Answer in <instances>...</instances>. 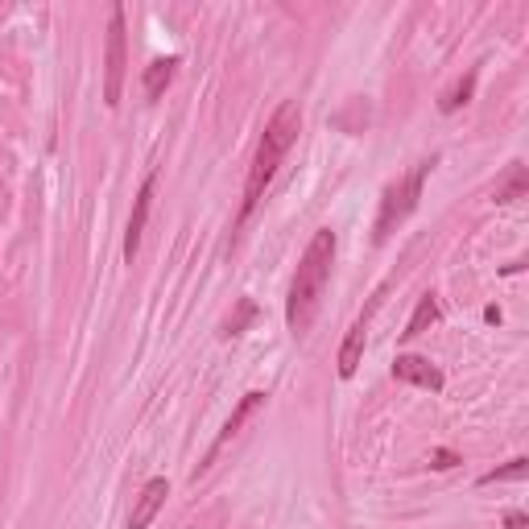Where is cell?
I'll return each mask as SVG.
<instances>
[{
	"instance_id": "5bb4252c",
	"label": "cell",
	"mask_w": 529,
	"mask_h": 529,
	"mask_svg": "<svg viewBox=\"0 0 529 529\" xmlns=\"http://www.w3.org/2000/svg\"><path fill=\"white\" fill-rule=\"evenodd\" d=\"M476 75H480V71L472 67L468 75H463V79H459V83H455V87L447 91V96H443V104H439V108H443V112H459L463 104H472V91H476Z\"/></svg>"
},
{
	"instance_id": "4fadbf2b",
	"label": "cell",
	"mask_w": 529,
	"mask_h": 529,
	"mask_svg": "<svg viewBox=\"0 0 529 529\" xmlns=\"http://www.w3.org/2000/svg\"><path fill=\"white\" fill-rule=\"evenodd\" d=\"M257 323V302L253 298H236V310L224 319V327H220V339H236V335H244L248 327Z\"/></svg>"
},
{
	"instance_id": "52a82bcc",
	"label": "cell",
	"mask_w": 529,
	"mask_h": 529,
	"mask_svg": "<svg viewBox=\"0 0 529 529\" xmlns=\"http://www.w3.org/2000/svg\"><path fill=\"white\" fill-rule=\"evenodd\" d=\"M153 191H158V170H149L141 191H137V203H133V215H129V228H124V261H137V248H141V236H145V224H149V207H153Z\"/></svg>"
},
{
	"instance_id": "6da1fadb",
	"label": "cell",
	"mask_w": 529,
	"mask_h": 529,
	"mask_svg": "<svg viewBox=\"0 0 529 529\" xmlns=\"http://www.w3.org/2000/svg\"><path fill=\"white\" fill-rule=\"evenodd\" d=\"M331 269H335V232L319 228L310 236L306 253L290 277V294H286V323H290L294 339H306L310 327H315L327 282H331Z\"/></svg>"
},
{
	"instance_id": "30bf717a",
	"label": "cell",
	"mask_w": 529,
	"mask_h": 529,
	"mask_svg": "<svg viewBox=\"0 0 529 529\" xmlns=\"http://www.w3.org/2000/svg\"><path fill=\"white\" fill-rule=\"evenodd\" d=\"M174 75H178V54H170V58H153L149 67H145V100L153 104V100H162L166 96V87L174 83Z\"/></svg>"
},
{
	"instance_id": "8fae6325",
	"label": "cell",
	"mask_w": 529,
	"mask_h": 529,
	"mask_svg": "<svg viewBox=\"0 0 529 529\" xmlns=\"http://www.w3.org/2000/svg\"><path fill=\"white\" fill-rule=\"evenodd\" d=\"M439 319H443L439 294H422L418 306H414V315H410V323H406V331H401V339H418V335H426Z\"/></svg>"
},
{
	"instance_id": "3957f363",
	"label": "cell",
	"mask_w": 529,
	"mask_h": 529,
	"mask_svg": "<svg viewBox=\"0 0 529 529\" xmlns=\"http://www.w3.org/2000/svg\"><path fill=\"white\" fill-rule=\"evenodd\" d=\"M434 166H439V158H422V162H414L406 174H401L397 182L385 186L377 224H372V240H377V244H385V240L414 215V207H418V199H422V186H426V178H430Z\"/></svg>"
},
{
	"instance_id": "8992f818",
	"label": "cell",
	"mask_w": 529,
	"mask_h": 529,
	"mask_svg": "<svg viewBox=\"0 0 529 529\" xmlns=\"http://www.w3.org/2000/svg\"><path fill=\"white\" fill-rule=\"evenodd\" d=\"M265 401H269V393H261V389H253V393H244V397L236 401V410H232V418L224 422V430H220V434H215V443L207 447V455H203V463H199V472H195V476H203V472L211 468V463H215V455H220V451H224V447H228V443L236 439V434H240V426H244L248 418H253V414H257V410L265 406Z\"/></svg>"
},
{
	"instance_id": "7c38bea8",
	"label": "cell",
	"mask_w": 529,
	"mask_h": 529,
	"mask_svg": "<svg viewBox=\"0 0 529 529\" xmlns=\"http://www.w3.org/2000/svg\"><path fill=\"white\" fill-rule=\"evenodd\" d=\"M525 191H529V170H525L521 162H513L509 174H505L501 182H496L492 199H496V203H517V199H525Z\"/></svg>"
},
{
	"instance_id": "277c9868",
	"label": "cell",
	"mask_w": 529,
	"mask_h": 529,
	"mask_svg": "<svg viewBox=\"0 0 529 529\" xmlns=\"http://www.w3.org/2000/svg\"><path fill=\"white\" fill-rule=\"evenodd\" d=\"M124 67H129V42H124V9L116 5L108 17V50H104V104L120 108Z\"/></svg>"
},
{
	"instance_id": "ba28073f",
	"label": "cell",
	"mask_w": 529,
	"mask_h": 529,
	"mask_svg": "<svg viewBox=\"0 0 529 529\" xmlns=\"http://www.w3.org/2000/svg\"><path fill=\"white\" fill-rule=\"evenodd\" d=\"M393 377L406 381V385H418L426 393H443V372L439 364H430L426 356H410V352H397L393 360Z\"/></svg>"
},
{
	"instance_id": "2e32d148",
	"label": "cell",
	"mask_w": 529,
	"mask_h": 529,
	"mask_svg": "<svg viewBox=\"0 0 529 529\" xmlns=\"http://www.w3.org/2000/svg\"><path fill=\"white\" fill-rule=\"evenodd\" d=\"M455 463H459V455H455V451H447V447L430 455V468H434V472H447V468H455Z\"/></svg>"
},
{
	"instance_id": "5b68a950",
	"label": "cell",
	"mask_w": 529,
	"mask_h": 529,
	"mask_svg": "<svg viewBox=\"0 0 529 529\" xmlns=\"http://www.w3.org/2000/svg\"><path fill=\"white\" fill-rule=\"evenodd\" d=\"M381 302H385V286L372 294V302L364 306V315L348 327V335H344V344H339V377L344 381H352L356 377V368H360V360H364V339H368V323H372V315L381 310Z\"/></svg>"
},
{
	"instance_id": "7a4b0ae2",
	"label": "cell",
	"mask_w": 529,
	"mask_h": 529,
	"mask_svg": "<svg viewBox=\"0 0 529 529\" xmlns=\"http://www.w3.org/2000/svg\"><path fill=\"white\" fill-rule=\"evenodd\" d=\"M302 133V108L298 100H282L277 104V112L269 116L265 124V133H261V145H257V158L253 166H248V178H244V203H240V215H236V224H244L248 215H253L269 191V182L277 174V166H282V158L290 153V145L298 141Z\"/></svg>"
},
{
	"instance_id": "e0dca14e",
	"label": "cell",
	"mask_w": 529,
	"mask_h": 529,
	"mask_svg": "<svg viewBox=\"0 0 529 529\" xmlns=\"http://www.w3.org/2000/svg\"><path fill=\"white\" fill-rule=\"evenodd\" d=\"M505 525H509V529H525V513H509Z\"/></svg>"
},
{
	"instance_id": "9a60e30c",
	"label": "cell",
	"mask_w": 529,
	"mask_h": 529,
	"mask_svg": "<svg viewBox=\"0 0 529 529\" xmlns=\"http://www.w3.org/2000/svg\"><path fill=\"white\" fill-rule=\"evenodd\" d=\"M529 476V459H513L509 468H496V472H484L480 484H501V480H525Z\"/></svg>"
},
{
	"instance_id": "9c48e42d",
	"label": "cell",
	"mask_w": 529,
	"mask_h": 529,
	"mask_svg": "<svg viewBox=\"0 0 529 529\" xmlns=\"http://www.w3.org/2000/svg\"><path fill=\"white\" fill-rule=\"evenodd\" d=\"M166 496H170V480H166V476H153V480H149V484L141 488V496L133 501V513H129V529H149V525H153V517L162 513Z\"/></svg>"
}]
</instances>
